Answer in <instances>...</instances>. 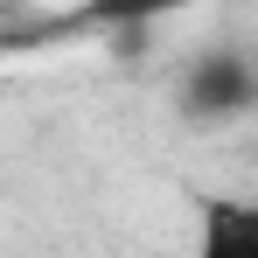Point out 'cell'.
<instances>
[{
    "label": "cell",
    "mask_w": 258,
    "mask_h": 258,
    "mask_svg": "<svg viewBox=\"0 0 258 258\" xmlns=\"http://www.w3.org/2000/svg\"><path fill=\"white\" fill-rule=\"evenodd\" d=\"M174 112L203 133H223L258 112V49L251 42H203L174 77Z\"/></svg>",
    "instance_id": "obj_1"
}]
</instances>
